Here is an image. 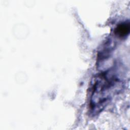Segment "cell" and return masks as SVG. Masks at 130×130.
<instances>
[{
	"instance_id": "1",
	"label": "cell",
	"mask_w": 130,
	"mask_h": 130,
	"mask_svg": "<svg viewBox=\"0 0 130 130\" xmlns=\"http://www.w3.org/2000/svg\"><path fill=\"white\" fill-rule=\"evenodd\" d=\"M122 82L112 69L99 74L91 87L89 107L93 114L101 112L121 89Z\"/></svg>"
},
{
	"instance_id": "2",
	"label": "cell",
	"mask_w": 130,
	"mask_h": 130,
	"mask_svg": "<svg viewBox=\"0 0 130 130\" xmlns=\"http://www.w3.org/2000/svg\"><path fill=\"white\" fill-rule=\"evenodd\" d=\"M129 22H124L117 25L114 30L115 35L118 38H123L126 37L129 32Z\"/></svg>"
}]
</instances>
